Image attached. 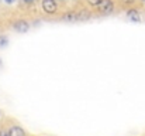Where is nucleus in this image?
<instances>
[{
    "label": "nucleus",
    "instance_id": "1",
    "mask_svg": "<svg viewBox=\"0 0 145 136\" xmlns=\"http://www.w3.org/2000/svg\"><path fill=\"white\" fill-rule=\"evenodd\" d=\"M97 6H99V10L101 13H111L113 11V7H114L111 0H101Z\"/></svg>",
    "mask_w": 145,
    "mask_h": 136
},
{
    "label": "nucleus",
    "instance_id": "2",
    "mask_svg": "<svg viewBox=\"0 0 145 136\" xmlns=\"http://www.w3.org/2000/svg\"><path fill=\"white\" fill-rule=\"evenodd\" d=\"M42 9L47 13H55L56 11V3L55 0H42Z\"/></svg>",
    "mask_w": 145,
    "mask_h": 136
},
{
    "label": "nucleus",
    "instance_id": "3",
    "mask_svg": "<svg viewBox=\"0 0 145 136\" xmlns=\"http://www.w3.org/2000/svg\"><path fill=\"white\" fill-rule=\"evenodd\" d=\"M14 29H16L17 31H20V33H25V31L28 30V23H27V21H23V20L16 21V23H14Z\"/></svg>",
    "mask_w": 145,
    "mask_h": 136
},
{
    "label": "nucleus",
    "instance_id": "4",
    "mask_svg": "<svg viewBox=\"0 0 145 136\" xmlns=\"http://www.w3.org/2000/svg\"><path fill=\"white\" fill-rule=\"evenodd\" d=\"M7 136H25V133H24V131L20 126H13V128H10Z\"/></svg>",
    "mask_w": 145,
    "mask_h": 136
},
{
    "label": "nucleus",
    "instance_id": "5",
    "mask_svg": "<svg viewBox=\"0 0 145 136\" xmlns=\"http://www.w3.org/2000/svg\"><path fill=\"white\" fill-rule=\"evenodd\" d=\"M127 16H128V19H131L135 23H140L141 21V17H140V14H138L137 10H128L127 11Z\"/></svg>",
    "mask_w": 145,
    "mask_h": 136
},
{
    "label": "nucleus",
    "instance_id": "6",
    "mask_svg": "<svg viewBox=\"0 0 145 136\" xmlns=\"http://www.w3.org/2000/svg\"><path fill=\"white\" fill-rule=\"evenodd\" d=\"M63 19L65 20H78V14H75V11L73 13H69V14H66V16H63Z\"/></svg>",
    "mask_w": 145,
    "mask_h": 136
},
{
    "label": "nucleus",
    "instance_id": "7",
    "mask_svg": "<svg viewBox=\"0 0 145 136\" xmlns=\"http://www.w3.org/2000/svg\"><path fill=\"white\" fill-rule=\"evenodd\" d=\"M88 1H89V3L92 4V6H97V4H99V3H100L101 0H88Z\"/></svg>",
    "mask_w": 145,
    "mask_h": 136
},
{
    "label": "nucleus",
    "instance_id": "8",
    "mask_svg": "<svg viewBox=\"0 0 145 136\" xmlns=\"http://www.w3.org/2000/svg\"><path fill=\"white\" fill-rule=\"evenodd\" d=\"M23 1H24V3H33L34 0H23Z\"/></svg>",
    "mask_w": 145,
    "mask_h": 136
},
{
    "label": "nucleus",
    "instance_id": "9",
    "mask_svg": "<svg viewBox=\"0 0 145 136\" xmlns=\"http://www.w3.org/2000/svg\"><path fill=\"white\" fill-rule=\"evenodd\" d=\"M14 0H6V3H13Z\"/></svg>",
    "mask_w": 145,
    "mask_h": 136
},
{
    "label": "nucleus",
    "instance_id": "10",
    "mask_svg": "<svg viewBox=\"0 0 145 136\" xmlns=\"http://www.w3.org/2000/svg\"><path fill=\"white\" fill-rule=\"evenodd\" d=\"M124 1H134V0H124Z\"/></svg>",
    "mask_w": 145,
    "mask_h": 136
},
{
    "label": "nucleus",
    "instance_id": "11",
    "mask_svg": "<svg viewBox=\"0 0 145 136\" xmlns=\"http://www.w3.org/2000/svg\"><path fill=\"white\" fill-rule=\"evenodd\" d=\"M144 1H145V0H144Z\"/></svg>",
    "mask_w": 145,
    "mask_h": 136
}]
</instances>
